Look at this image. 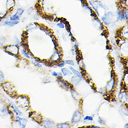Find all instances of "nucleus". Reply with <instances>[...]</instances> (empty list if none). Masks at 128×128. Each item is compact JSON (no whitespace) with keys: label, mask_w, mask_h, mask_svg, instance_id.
Wrapping results in <instances>:
<instances>
[{"label":"nucleus","mask_w":128,"mask_h":128,"mask_svg":"<svg viewBox=\"0 0 128 128\" xmlns=\"http://www.w3.org/2000/svg\"><path fill=\"white\" fill-rule=\"evenodd\" d=\"M18 105L24 109H27L30 107V99L25 95H20L16 99Z\"/></svg>","instance_id":"f257e3e1"},{"label":"nucleus","mask_w":128,"mask_h":128,"mask_svg":"<svg viewBox=\"0 0 128 128\" xmlns=\"http://www.w3.org/2000/svg\"><path fill=\"white\" fill-rule=\"evenodd\" d=\"M4 50L7 54L13 57H16L19 54L20 48L19 46L16 44H10L4 47Z\"/></svg>","instance_id":"f03ea898"},{"label":"nucleus","mask_w":128,"mask_h":128,"mask_svg":"<svg viewBox=\"0 0 128 128\" xmlns=\"http://www.w3.org/2000/svg\"><path fill=\"white\" fill-rule=\"evenodd\" d=\"M2 87L4 90L11 96H15L16 94V88L15 85H13L11 82H3L2 83Z\"/></svg>","instance_id":"7ed1b4c3"},{"label":"nucleus","mask_w":128,"mask_h":128,"mask_svg":"<svg viewBox=\"0 0 128 128\" xmlns=\"http://www.w3.org/2000/svg\"><path fill=\"white\" fill-rule=\"evenodd\" d=\"M113 17H114L113 13L111 11H109V12H107L106 14H104V16H102V20L104 23L105 25H109L113 22Z\"/></svg>","instance_id":"20e7f679"},{"label":"nucleus","mask_w":128,"mask_h":128,"mask_svg":"<svg viewBox=\"0 0 128 128\" xmlns=\"http://www.w3.org/2000/svg\"><path fill=\"white\" fill-rule=\"evenodd\" d=\"M6 101H7L8 104H9V106H10V109H11L10 110H11L13 113H15L16 115H18V116H21V115H22V113L20 111V109H18V107L16 106V104H14L12 101H11L10 99H7Z\"/></svg>","instance_id":"39448f33"},{"label":"nucleus","mask_w":128,"mask_h":128,"mask_svg":"<svg viewBox=\"0 0 128 128\" xmlns=\"http://www.w3.org/2000/svg\"><path fill=\"white\" fill-rule=\"evenodd\" d=\"M82 118V113L80 111H76L74 113L71 122L72 124H77L81 120Z\"/></svg>","instance_id":"423d86ee"},{"label":"nucleus","mask_w":128,"mask_h":128,"mask_svg":"<svg viewBox=\"0 0 128 128\" xmlns=\"http://www.w3.org/2000/svg\"><path fill=\"white\" fill-rule=\"evenodd\" d=\"M42 126L46 128H53L55 127V124L53 121L49 120V119H44L42 120L41 122Z\"/></svg>","instance_id":"0eeeda50"},{"label":"nucleus","mask_w":128,"mask_h":128,"mask_svg":"<svg viewBox=\"0 0 128 128\" xmlns=\"http://www.w3.org/2000/svg\"><path fill=\"white\" fill-rule=\"evenodd\" d=\"M60 58H61V55L60 53V52L57 51V50H55L52 54V55H51V57L50 58V60L52 62L56 63V62H57L58 61L60 60Z\"/></svg>","instance_id":"6e6552de"},{"label":"nucleus","mask_w":128,"mask_h":128,"mask_svg":"<svg viewBox=\"0 0 128 128\" xmlns=\"http://www.w3.org/2000/svg\"><path fill=\"white\" fill-rule=\"evenodd\" d=\"M115 79L111 78L110 80L106 83V89L108 92H111L115 88Z\"/></svg>","instance_id":"1a4fd4ad"},{"label":"nucleus","mask_w":128,"mask_h":128,"mask_svg":"<svg viewBox=\"0 0 128 128\" xmlns=\"http://www.w3.org/2000/svg\"><path fill=\"white\" fill-rule=\"evenodd\" d=\"M118 99L122 103L127 104L128 103V93H127V92H125V91L120 92L118 95Z\"/></svg>","instance_id":"9d476101"},{"label":"nucleus","mask_w":128,"mask_h":128,"mask_svg":"<svg viewBox=\"0 0 128 128\" xmlns=\"http://www.w3.org/2000/svg\"><path fill=\"white\" fill-rule=\"evenodd\" d=\"M20 22L19 20H16V21H12V20H4L1 22V25H4V26H8V27H14L15 25H18Z\"/></svg>","instance_id":"9b49d317"},{"label":"nucleus","mask_w":128,"mask_h":128,"mask_svg":"<svg viewBox=\"0 0 128 128\" xmlns=\"http://www.w3.org/2000/svg\"><path fill=\"white\" fill-rule=\"evenodd\" d=\"M58 83L60 84V85L62 87H64L66 89H71V85L70 83H69L66 80H63L62 78H60L58 79Z\"/></svg>","instance_id":"f8f14e48"},{"label":"nucleus","mask_w":128,"mask_h":128,"mask_svg":"<svg viewBox=\"0 0 128 128\" xmlns=\"http://www.w3.org/2000/svg\"><path fill=\"white\" fill-rule=\"evenodd\" d=\"M16 122L18 123V125L20 128H25L26 127V125L27 123V120L23 118H17V120Z\"/></svg>","instance_id":"ddd939ff"},{"label":"nucleus","mask_w":128,"mask_h":128,"mask_svg":"<svg viewBox=\"0 0 128 128\" xmlns=\"http://www.w3.org/2000/svg\"><path fill=\"white\" fill-rule=\"evenodd\" d=\"M82 79V78H80L78 76H74L71 78V83L74 85V86H77L80 83V80Z\"/></svg>","instance_id":"4468645a"},{"label":"nucleus","mask_w":128,"mask_h":128,"mask_svg":"<svg viewBox=\"0 0 128 128\" xmlns=\"http://www.w3.org/2000/svg\"><path fill=\"white\" fill-rule=\"evenodd\" d=\"M31 117L33 120H34L35 121H37L38 123H41V120H42V116L36 112L32 113V115H31Z\"/></svg>","instance_id":"2eb2a0df"},{"label":"nucleus","mask_w":128,"mask_h":128,"mask_svg":"<svg viewBox=\"0 0 128 128\" xmlns=\"http://www.w3.org/2000/svg\"><path fill=\"white\" fill-rule=\"evenodd\" d=\"M93 22H94V25H95V27H96L97 29H98V30H101V31L103 30V29H104L103 25L102 24V22H101L97 18H95L93 19Z\"/></svg>","instance_id":"dca6fc26"},{"label":"nucleus","mask_w":128,"mask_h":128,"mask_svg":"<svg viewBox=\"0 0 128 128\" xmlns=\"http://www.w3.org/2000/svg\"><path fill=\"white\" fill-rule=\"evenodd\" d=\"M0 114L3 116H6L10 114V109H9V108L6 106H3L0 109Z\"/></svg>","instance_id":"f3484780"},{"label":"nucleus","mask_w":128,"mask_h":128,"mask_svg":"<svg viewBox=\"0 0 128 128\" xmlns=\"http://www.w3.org/2000/svg\"><path fill=\"white\" fill-rule=\"evenodd\" d=\"M6 6L8 10L12 9L15 6V0H6Z\"/></svg>","instance_id":"a211bd4d"},{"label":"nucleus","mask_w":128,"mask_h":128,"mask_svg":"<svg viewBox=\"0 0 128 128\" xmlns=\"http://www.w3.org/2000/svg\"><path fill=\"white\" fill-rule=\"evenodd\" d=\"M61 73L62 74V75L66 76L67 75H71L72 74V72L70 71L69 69H67V68H65V67H62V69H61Z\"/></svg>","instance_id":"6ab92c4d"},{"label":"nucleus","mask_w":128,"mask_h":128,"mask_svg":"<svg viewBox=\"0 0 128 128\" xmlns=\"http://www.w3.org/2000/svg\"><path fill=\"white\" fill-rule=\"evenodd\" d=\"M120 35H121V37H123V38H124V39H128V26L124 27V28L121 30V32H120Z\"/></svg>","instance_id":"aec40b11"},{"label":"nucleus","mask_w":128,"mask_h":128,"mask_svg":"<svg viewBox=\"0 0 128 128\" xmlns=\"http://www.w3.org/2000/svg\"><path fill=\"white\" fill-rule=\"evenodd\" d=\"M93 2H94V4L96 5L97 7H101V8H102V9H104L105 10H108L107 6L105 5L104 4L102 3L101 1H93Z\"/></svg>","instance_id":"412c9836"},{"label":"nucleus","mask_w":128,"mask_h":128,"mask_svg":"<svg viewBox=\"0 0 128 128\" xmlns=\"http://www.w3.org/2000/svg\"><path fill=\"white\" fill-rule=\"evenodd\" d=\"M71 97L74 99H76V100H77V99H80V96H79V93L75 90H74V89H71Z\"/></svg>","instance_id":"4be33fe9"},{"label":"nucleus","mask_w":128,"mask_h":128,"mask_svg":"<svg viewBox=\"0 0 128 128\" xmlns=\"http://www.w3.org/2000/svg\"><path fill=\"white\" fill-rule=\"evenodd\" d=\"M69 69H70V71L73 73V74H74L76 76H79L80 78H82V74L79 72V71H77L76 69H75L72 66H69Z\"/></svg>","instance_id":"5701e85b"},{"label":"nucleus","mask_w":128,"mask_h":128,"mask_svg":"<svg viewBox=\"0 0 128 128\" xmlns=\"http://www.w3.org/2000/svg\"><path fill=\"white\" fill-rule=\"evenodd\" d=\"M20 53H21V55H22L24 57H25V58H27V59H30V58H31L30 55H29V53H28L25 50L21 49V50H20Z\"/></svg>","instance_id":"b1692460"},{"label":"nucleus","mask_w":128,"mask_h":128,"mask_svg":"<svg viewBox=\"0 0 128 128\" xmlns=\"http://www.w3.org/2000/svg\"><path fill=\"white\" fill-rule=\"evenodd\" d=\"M89 2H90V4L91 5L92 8L93 9V10L95 11L97 16H99V11H98V9H98V7H97L96 5L94 4V2H93V1H90Z\"/></svg>","instance_id":"393cba45"},{"label":"nucleus","mask_w":128,"mask_h":128,"mask_svg":"<svg viewBox=\"0 0 128 128\" xmlns=\"http://www.w3.org/2000/svg\"><path fill=\"white\" fill-rule=\"evenodd\" d=\"M57 128H70V125L67 123H59L57 125Z\"/></svg>","instance_id":"a878e982"},{"label":"nucleus","mask_w":128,"mask_h":128,"mask_svg":"<svg viewBox=\"0 0 128 128\" xmlns=\"http://www.w3.org/2000/svg\"><path fill=\"white\" fill-rule=\"evenodd\" d=\"M9 20H12V21H16V20H20V16H18L17 13H14L13 14L12 16H10L9 18Z\"/></svg>","instance_id":"bb28decb"},{"label":"nucleus","mask_w":128,"mask_h":128,"mask_svg":"<svg viewBox=\"0 0 128 128\" xmlns=\"http://www.w3.org/2000/svg\"><path fill=\"white\" fill-rule=\"evenodd\" d=\"M117 19L120 21H122L124 20V16H123V11H118L117 13Z\"/></svg>","instance_id":"cd10ccee"},{"label":"nucleus","mask_w":128,"mask_h":128,"mask_svg":"<svg viewBox=\"0 0 128 128\" xmlns=\"http://www.w3.org/2000/svg\"><path fill=\"white\" fill-rule=\"evenodd\" d=\"M6 44V39L4 36H0V47L4 46Z\"/></svg>","instance_id":"c85d7f7f"},{"label":"nucleus","mask_w":128,"mask_h":128,"mask_svg":"<svg viewBox=\"0 0 128 128\" xmlns=\"http://www.w3.org/2000/svg\"><path fill=\"white\" fill-rule=\"evenodd\" d=\"M13 41L16 44V45H18V46H22V43L20 42V41L19 40V39L17 37V36H14L13 37Z\"/></svg>","instance_id":"c756f323"},{"label":"nucleus","mask_w":128,"mask_h":128,"mask_svg":"<svg viewBox=\"0 0 128 128\" xmlns=\"http://www.w3.org/2000/svg\"><path fill=\"white\" fill-rule=\"evenodd\" d=\"M24 11H25V10H24L22 8H18V9H17V10H16V13L20 17V16L23 14Z\"/></svg>","instance_id":"7c9ffc66"},{"label":"nucleus","mask_w":128,"mask_h":128,"mask_svg":"<svg viewBox=\"0 0 128 128\" xmlns=\"http://www.w3.org/2000/svg\"><path fill=\"white\" fill-rule=\"evenodd\" d=\"M83 9H86V10H88L89 12H90V15H92L93 14V11H92V9H91V8L87 4H83Z\"/></svg>","instance_id":"2f4dec72"},{"label":"nucleus","mask_w":128,"mask_h":128,"mask_svg":"<svg viewBox=\"0 0 128 128\" xmlns=\"http://www.w3.org/2000/svg\"><path fill=\"white\" fill-rule=\"evenodd\" d=\"M97 121H98V123H99L100 125H104V126H105V125H106V122H105V120H104L103 118H102L99 117V118H97Z\"/></svg>","instance_id":"473e14b6"},{"label":"nucleus","mask_w":128,"mask_h":128,"mask_svg":"<svg viewBox=\"0 0 128 128\" xmlns=\"http://www.w3.org/2000/svg\"><path fill=\"white\" fill-rule=\"evenodd\" d=\"M78 63H79V66H80V67L81 69H84V68L85 67V65L84 64L83 60L82 58H80L79 60H78Z\"/></svg>","instance_id":"72a5a7b5"},{"label":"nucleus","mask_w":128,"mask_h":128,"mask_svg":"<svg viewBox=\"0 0 128 128\" xmlns=\"http://www.w3.org/2000/svg\"><path fill=\"white\" fill-rule=\"evenodd\" d=\"M123 16H124V19H125L126 20H128V9H125L124 11L123 12Z\"/></svg>","instance_id":"f704fd0d"},{"label":"nucleus","mask_w":128,"mask_h":128,"mask_svg":"<svg viewBox=\"0 0 128 128\" xmlns=\"http://www.w3.org/2000/svg\"><path fill=\"white\" fill-rule=\"evenodd\" d=\"M84 121H93V116H90V115H87L84 118Z\"/></svg>","instance_id":"c9c22d12"},{"label":"nucleus","mask_w":128,"mask_h":128,"mask_svg":"<svg viewBox=\"0 0 128 128\" xmlns=\"http://www.w3.org/2000/svg\"><path fill=\"white\" fill-rule=\"evenodd\" d=\"M5 80V76L4 73L0 70V83H3Z\"/></svg>","instance_id":"e433bc0d"},{"label":"nucleus","mask_w":128,"mask_h":128,"mask_svg":"<svg viewBox=\"0 0 128 128\" xmlns=\"http://www.w3.org/2000/svg\"><path fill=\"white\" fill-rule=\"evenodd\" d=\"M57 26L59 28H61V29H64V27H66V26H65V24H64V22H58V23L57 24Z\"/></svg>","instance_id":"4c0bfd02"},{"label":"nucleus","mask_w":128,"mask_h":128,"mask_svg":"<svg viewBox=\"0 0 128 128\" xmlns=\"http://www.w3.org/2000/svg\"><path fill=\"white\" fill-rule=\"evenodd\" d=\"M65 62V64H68V65H69V66H74L75 64H74V62L72 61V60H66V61H64Z\"/></svg>","instance_id":"58836bf2"},{"label":"nucleus","mask_w":128,"mask_h":128,"mask_svg":"<svg viewBox=\"0 0 128 128\" xmlns=\"http://www.w3.org/2000/svg\"><path fill=\"white\" fill-rule=\"evenodd\" d=\"M32 63L34 64L35 66H38V67H41L42 66V64H41L40 62H37L36 60H34V61H32Z\"/></svg>","instance_id":"ea45409f"},{"label":"nucleus","mask_w":128,"mask_h":128,"mask_svg":"<svg viewBox=\"0 0 128 128\" xmlns=\"http://www.w3.org/2000/svg\"><path fill=\"white\" fill-rule=\"evenodd\" d=\"M34 24H30V25H29L26 28H28V27H30V29H29V30L30 31V30H34V29H36V26L35 25H34Z\"/></svg>","instance_id":"a19ab883"},{"label":"nucleus","mask_w":128,"mask_h":128,"mask_svg":"<svg viewBox=\"0 0 128 128\" xmlns=\"http://www.w3.org/2000/svg\"><path fill=\"white\" fill-rule=\"evenodd\" d=\"M43 83H50V79L48 77H46L45 79H43Z\"/></svg>","instance_id":"79ce46f5"},{"label":"nucleus","mask_w":128,"mask_h":128,"mask_svg":"<svg viewBox=\"0 0 128 128\" xmlns=\"http://www.w3.org/2000/svg\"><path fill=\"white\" fill-rule=\"evenodd\" d=\"M64 65H65V62H64V61H62L60 63H59V64H57V66H58V67L62 68V67H64Z\"/></svg>","instance_id":"37998d69"},{"label":"nucleus","mask_w":128,"mask_h":128,"mask_svg":"<svg viewBox=\"0 0 128 128\" xmlns=\"http://www.w3.org/2000/svg\"><path fill=\"white\" fill-rule=\"evenodd\" d=\"M128 73H126L124 76V82L125 83H126L128 85Z\"/></svg>","instance_id":"c03bdc74"},{"label":"nucleus","mask_w":128,"mask_h":128,"mask_svg":"<svg viewBox=\"0 0 128 128\" xmlns=\"http://www.w3.org/2000/svg\"><path fill=\"white\" fill-rule=\"evenodd\" d=\"M6 13L5 12H3V11H1L0 12V18H3L6 16Z\"/></svg>","instance_id":"a18cd8bd"},{"label":"nucleus","mask_w":128,"mask_h":128,"mask_svg":"<svg viewBox=\"0 0 128 128\" xmlns=\"http://www.w3.org/2000/svg\"><path fill=\"white\" fill-rule=\"evenodd\" d=\"M74 47H75V49H78L79 48V43L76 41H74Z\"/></svg>","instance_id":"49530a36"},{"label":"nucleus","mask_w":128,"mask_h":128,"mask_svg":"<svg viewBox=\"0 0 128 128\" xmlns=\"http://www.w3.org/2000/svg\"><path fill=\"white\" fill-rule=\"evenodd\" d=\"M52 75L55 77H57L58 76V74L55 71H52Z\"/></svg>","instance_id":"de8ad7c7"},{"label":"nucleus","mask_w":128,"mask_h":128,"mask_svg":"<svg viewBox=\"0 0 128 128\" xmlns=\"http://www.w3.org/2000/svg\"><path fill=\"white\" fill-rule=\"evenodd\" d=\"M32 11H33V8H32V7H30V8H29V9L27 10V13H28L29 14H30V13L32 12Z\"/></svg>","instance_id":"09e8293b"},{"label":"nucleus","mask_w":128,"mask_h":128,"mask_svg":"<svg viewBox=\"0 0 128 128\" xmlns=\"http://www.w3.org/2000/svg\"><path fill=\"white\" fill-rule=\"evenodd\" d=\"M62 38H63V39H64V40L66 41V36H65L64 34H62Z\"/></svg>","instance_id":"8fccbe9b"},{"label":"nucleus","mask_w":128,"mask_h":128,"mask_svg":"<svg viewBox=\"0 0 128 128\" xmlns=\"http://www.w3.org/2000/svg\"><path fill=\"white\" fill-rule=\"evenodd\" d=\"M71 52H72V54H73V55H74V54H75V52H74V48H72V49H71Z\"/></svg>","instance_id":"3c124183"},{"label":"nucleus","mask_w":128,"mask_h":128,"mask_svg":"<svg viewBox=\"0 0 128 128\" xmlns=\"http://www.w3.org/2000/svg\"><path fill=\"white\" fill-rule=\"evenodd\" d=\"M90 128H100L99 127H98V126H91Z\"/></svg>","instance_id":"603ef678"},{"label":"nucleus","mask_w":128,"mask_h":128,"mask_svg":"<svg viewBox=\"0 0 128 128\" xmlns=\"http://www.w3.org/2000/svg\"><path fill=\"white\" fill-rule=\"evenodd\" d=\"M77 1H81V3H83V0H77Z\"/></svg>","instance_id":"864d4df0"},{"label":"nucleus","mask_w":128,"mask_h":128,"mask_svg":"<svg viewBox=\"0 0 128 128\" xmlns=\"http://www.w3.org/2000/svg\"><path fill=\"white\" fill-rule=\"evenodd\" d=\"M125 128H128V123H127V124L125 125Z\"/></svg>","instance_id":"5fc2aeb1"}]
</instances>
